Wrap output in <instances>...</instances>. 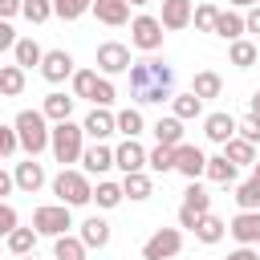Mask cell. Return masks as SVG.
Segmentation results:
<instances>
[{
    "label": "cell",
    "instance_id": "cell-1",
    "mask_svg": "<svg viewBox=\"0 0 260 260\" xmlns=\"http://www.w3.org/2000/svg\"><path fill=\"white\" fill-rule=\"evenodd\" d=\"M130 98L138 106H162L171 102L175 93V69L158 57H142V61H130Z\"/></svg>",
    "mask_w": 260,
    "mask_h": 260
},
{
    "label": "cell",
    "instance_id": "cell-2",
    "mask_svg": "<svg viewBox=\"0 0 260 260\" xmlns=\"http://www.w3.org/2000/svg\"><path fill=\"white\" fill-rule=\"evenodd\" d=\"M12 126H16L20 150H24L28 158H37V154L49 150V118H45L41 110H20V114L12 118Z\"/></svg>",
    "mask_w": 260,
    "mask_h": 260
},
{
    "label": "cell",
    "instance_id": "cell-3",
    "mask_svg": "<svg viewBox=\"0 0 260 260\" xmlns=\"http://www.w3.org/2000/svg\"><path fill=\"white\" fill-rule=\"evenodd\" d=\"M49 150H53V158L65 167V162H77L81 158V150H85V130L77 126V122H53L49 126Z\"/></svg>",
    "mask_w": 260,
    "mask_h": 260
},
{
    "label": "cell",
    "instance_id": "cell-4",
    "mask_svg": "<svg viewBox=\"0 0 260 260\" xmlns=\"http://www.w3.org/2000/svg\"><path fill=\"white\" fill-rule=\"evenodd\" d=\"M53 195H57V203H65V207H85L89 195H93L89 175H85V171H69V167H61V175L53 179Z\"/></svg>",
    "mask_w": 260,
    "mask_h": 260
},
{
    "label": "cell",
    "instance_id": "cell-5",
    "mask_svg": "<svg viewBox=\"0 0 260 260\" xmlns=\"http://www.w3.org/2000/svg\"><path fill=\"white\" fill-rule=\"evenodd\" d=\"M162 37H167V28L158 24V16L142 12V16L130 20V45H134V49H142V53H158V49H162Z\"/></svg>",
    "mask_w": 260,
    "mask_h": 260
},
{
    "label": "cell",
    "instance_id": "cell-6",
    "mask_svg": "<svg viewBox=\"0 0 260 260\" xmlns=\"http://www.w3.org/2000/svg\"><path fill=\"white\" fill-rule=\"evenodd\" d=\"M69 228H73V215H69L65 203H45V207L32 211V232L37 236H65Z\"/></svg>",
    "mask_w": 260,
    "mask_h": 260
},
{
    "label": "cell",
    "instance_id": "cell-7",
    "mask_svg": "<svg viewBox=\"0 0 260 260\" xmlns=\"http://www.w3.org/2000/svg\"><path fill=\"white\" fill-rule=\"evenodd\" d=\"M179 252H183V232L179 228H158L142 244V260H175Z\"/></svg>",
    "mask_w": 260,
    "mask_h": 260
},
{
    "label": "cell",
    "instance_id": "cell-8",
    "mask_svg": "<svg viewBox=\"0 0 260 260\" xmlns=\"http://www.w3.org/2000/svg\"><path fill=\"white\" fill-rule=\"evenodd\" d=\"M207 211H211V195H207V191H203V187H199V183L191 179V187L183 191V207H179V228H187V232H191V228H195V219H199V215H207Z\"/></svg>",
    "mask_w": 260,
    "mask_h": 260
},
{
    "label": "cell",
    "instance_id": "cell-9",
    "mask_svg": "<svg viewBox=\"0 0 260 260\" xmlns=\"http://www.w3.org/2000/svg\"><path fill=\"white\" fill-rule=\"evenodd\" d=\"M98 69H102V77L126 73V69H130V49H126L122 41H102V45H98Z\"/></svg>",
    "mask_w": 260,
    "mask_h": 260
},
{
    "label": "cell",
    "instance_id": "cell-10",
    "mask_svg": "<svg viewBox=\"0 0 260 260\" xmlns=\"http://www.w3.org/2000/svg\"><path fill=\"white\" fill-rule=\"evenodd\" d=\"M41 77H45L49 85H61L65 77H73V57H69L65 49H49V53L41 57Z\"/></svg>",
    "mask_w": 260,
    "mask_h": 260
},
{
    "label": "cell",
    "instance_id": "cell-11",
    "mask_svg": "<svg viewBox=\"0 0 260 260\" xmlns=\"http://www.w3.org/2000/svg\"><path fill=\"white\" fill-rule=\"evenodd\" d=\"M114 167H118L122 175L142 171V167H146V150L138 146V138H122V142L114 146Z\"/></svg>",
    "mask_w": 260,
    "mask_h": 260
},
{
    "label": "cell",
    "instance_id": "cell-12",
    "mask_svg": "<svg viewBox=\"0 0 260 260\" xmlns=\"http://www.w3.org/2000/svg\"><path fill=\"white\" fill-rule=\"evenodd\" d=\"M203 162H207V154H203L199 146H191V142H179V146H175V171H179L183 179H199V175H203Z\"/></svg>",
    "mask_w": 260,
    "mask_h": 260
},
{
    "label": "cell",
    "instance_id": "cell-13",
    "mask_svg": "<svg viewBox=\"0 0 260 260\" xmlns=\"http://www.w3.org/2000/svg\"><path fill=\"white\" fill-rule=\"evenodd\" d=\"M81 130H85V138H93V142H106V138L114 134V114H110V106H93V110L85 114Z\"/></svg>",
    "mask_w": 260,
    "mask_h": 260
},
{
    "label": "cell",
    "instance_id": "cell-14",
    "mask_svg": "<svg viewBox=\"0 0 260 260\" xmlns=\"http://www.w3.org/2000/svg\"><path fill=\"white\" fill-rule=\"evenodd\" d=\"M12 183H16L24 195H37V191L45 187V167H41L37 158H24V162H16V171H12Z\"/></svg>",
    "mask_w": 260,
    "mask_h": 260
},
{
    "label": "cell",
    "instance_id": "cell-15",
    "mask_svg": "<svg viewBox=\"0 0 260 260\" xmlns=\"http://www.w3.org/2000/svg\"><path fill=\"white\" fill-rule=\"evenodd\" d=\"M191 12H195L191 0H162V16H158V24H162L167 32H179V28L191 24Z\"/></svg>",
    "mask_w": 260,
    "mask_h": 260
},
{
    "label": "cell",
    "instance_id": "cell-16",
    "mask_svg": "<svg viewBox=\"0 0 260 260\" xmlns=\"http://www.w3.org/2000/svg\"><path fill=\"white\" fill-rule=\"evenodd\" d=\"M77 162H81V171H85V175H106V171L114 167V150H110L106 142H93V146H85V150H81V158H77Z\"/></svg>",
    "mask_w": 260,
    "mask_h": 260
},
{
    "label": "cell",
    "instance_id": "cell-17",
    "mask_svg": "<svg viewBox=\"0 0 260 260\" xmlns=\"http://www.w3.org/2000/svg\"><path fill=\"white\" fill-rule=\"evenodd\" d=\"M228 232H232L236 244H260V211H240L228 223Z\"/></svg>",
    "mask_w": 260,
    "mask_h": 260
},
{
    "label": "cell",
    "instance_id": "cell-18",
    "mask_svg": "<svg viewBox=\"0 0 260 260\" xmlns=\"http://www.w3.org/2000/svg\"><path fill=\"white\" fill-rule=\"evenodd\" d=\"M89 12H93L102 24H110V28H118V24L130 20V4H126V0H93Z\"/></svg>",
    "mask_w": 260,
    "mask_h": 260
},
{
    "label": "cell",
    "instance_id": "cell-19",
    "mask_svg": "<svg viewBox=\"0 0 260 260\" xmlns=\"http://www.w3.org/2000/svg\"><path fill=\"white\" fill-rule=\"evenodd\" d=\"M203 134L211 138V142H228V138H236V118L232 114H223V110H215V114H207L203 118Z\"/></svg>",
    "mask_w": 260,
    "mask_h": 260
},
{
    "label": "cell",
    "instance_id": "cell-20",
    "mask_svg": "<svg viewBox=\"0 0 260 260\" xmlns=\"http://www.w3.org/2000/svg\"><path fill=\"white\" fill-rule=\"evenodd\" d=\"M203 175H207L211 183H219V187H232V183H236V162H228V154H211V158L203 162Z\"/></svg>",
    "mask_w": 260,
    "mask_h": 260
},
{
    "label": "cell",
    "instance_id": "cell-21",
    "mask_svg": "<svg viewBox=\"0 0 260 260\" xmlns=\"http://www.w3.org/2000/svg\"><path fill=\"white\" fill-rule=\"evenodd\" d=\"M150 191H154V183H150L146 171H130V175H122V195H126V199L142 203V199H150Z\"/></svg>",
    "mask_w": 260,
    "mask_h": 260
},
{
    "label": "cell",
    "instance_id": "cell-22",
    "mask_svg": "<svg viewBox=\"0 0 260 260\" xmlns=\"http://www.w3.org/2000/svg\"><path fill=\"white\" fill-rule=\"evenodd\" d=\"M191 232H195V240H199V244H219V240H223V232H228V223H223L219 215H211V211H207V215H199V219H195V228H191Z\"/></svg>",
    "mask_w": 260,
    "mask_h": 260
},
{
    "label": "cell",
    "instance_id": "cell-23",
    "mask_svg": "<svg viewBox=\"0 0 260 260\" xmlns=\"http://www.w3.org/2000/svg\"><path fill=\"white\" fill-rule=\"evenodd\" d=\"M219 89H223V77H219L215 69H199V73L191 77V93L203 98V102H207V98H219Z\"/></svg>",
    "mask_w": 260,
    "mask_h": 260
},
{
    "label": "cell",
    "instance_id": "cell-24",
    "mask_svg": "<svg viewBox=\"0 0 260 260\" xmlns=\"http://www.w3.org/2000/svg\"><path fill=\"white\" fill-rule=\"evenodd\" d=\"M171 114H175L179 122H191V118L203 114V98H195L191 89H187V93H171Z\"/></svg>",
    "mask_w": 260,
    "mask_h": 260
},
{
    "label": "cell",
    "instance_id": "cell-25",
    "mask_svg": "<svg viewBox=\"0 0 260 260\" xmlns=\"http://www.w3.org/2000/svg\"><path fill=\"white\" fill-rule=\"evenodd\" d=\"M81 244H85V248H106V244H110V223H106L102 215H89V219L81 223Z\"/></svg>",
    "mask_w": 260,
    "mask_h": 260
},
{
    "label": "cell",
    "instance_id": "cell-26",
    "mask_svg": "<svg viewBox=\"0 0 260 260\" xmlns=\"http://www.w3.org/2000/svg\"><path fill=\"white\" fill-rule=\"evenodd\" d=\"M85 244H81V236H53V260H85Z\"/></svg>",
    "mask_w": 260,
    "mask_h": 260
},
{
    "label": "cell",
    "instance_id": "cell-27",
    "mask_svg": "<svg viewBox=\"0 0 260 260\" xmlns=\"http://www.w3.org/2000/svg\"><path fill=\"white\" fill-rule=\"evenodd\" d=\"M12 57H16V65H20V69H32V65H41L45 49H41L32 37H16V45H12Z\"/></svg>",
    "mask_w": 260,
    "mask_h": 260
},
{
    "label": "cell",
    "instance_id": "cell-28",
    "mask_svg": "<svg viewBox=\"0 0 260 260\" xmlns=\"http://www.w3.org/2000/svg\"><path fill=\"white\" fill-rule=\"evenodd\" d=\"M41 114H45L49 122H65V118L73 114V98H69V93H45Z\"/></svg>",
    "mask_w": 260,
    "mask_h": 260
},
{
    "label": "cell",
    "instance_id": "cell-29",
    "mask_svg": "<svg viewBox=\"0 0 260 260\" xmlns=\"http://www.w3.org/2000/svg\"><path fill=\"white\" fill-rule=\"evenodd\" d=\"M4 248H8L12 256H28V252L37 248V232H32V228H20V223H16V228H12L8 236H4Z\"/></svg>",
    "mask_w": 260,
    "mask_h": 260
},
{
    "label": "cell",
    "instance_id": "cell-30",
    "mask_svg": "<svg viewBox=\"0 0 260 260\" xmlns=\"http://www.w3.org/2000/svg\"><path fill=\"white\" fill-rule=\"evenodd\" d=\"M211 32L223 37V41H240V37H244V16H240V12H219L215 24H211Z\"/></svg>",
    "mask_w": 260,
    "mask_h": 260
},
{
    "label": "cell",
    "instance_id": "cell-31",
    "mask_svg": "<svg viewBox=\"0 0 260 260\" xmlns=\"http://www.w3.org/2000/svg\"><path fill=\"white\" fill-rule=\"evenodd\" d=\"M223 154H228V162H236V167H252V162H256V146L244 142L240 134L223 142Z\"/></svg>",
    "mask_w": 260,
    "mask_h": 260
},
{
    "label": "cell",
    "instance_id": "cell-32",
    "mask_svg": "<svg viewBox=\"0 0 260 260\" xmlns=\"http://www.w3.org/2000/svg\"><path fill=\"white\" fill-rule=\"evenodd\" d=\"M114 130H118L122 138H138V134H142V114H138L134 106L118 110V114H114Z\"/></svg>",
    "mask_w": 260,
    "mask_h": 260
},
{
    "label": "cell",
    "instance_id": "cell-33",
    "mask_svg": "<svg viewBox=\"0 0 260 260\" xmlns=\"http://www.w3.org/2000/svg\"><path fill=\"white\" fill-rule=\"evenodd\" d=\"M150 130H154V138H158L162 146H179V142H183V122H179L175 114H171V118H158Z\"/></svg>",
    "mask_w": 260,
    "mask_h": 260
},
{
    "label": "cell",
    "instance_id": "cell-34",
    "mask_svg": "<svg viewBox=\"0 0 260 260\" xmlns=\"http://www.w3.org/2000/svg\"><path fill=\"white\" fill-rule=\"evenodd\" d=\"M24 93V69L20 65H0V98Z\"/></svg>",
    "mask_w": 260,
    "mask_h": 260
},
{
    "label": "cell",
    "instance_id": "cell-35",
    "mask_svg": "<svg viewBox=\"0 0 260 260\" xmlns=\"http://www.w3.org/2000/svg\"><path fill=\"white\" fill-rule=\"evenodd\" d=\"M232 199H236L240 211H260V179H244Z\"/></svg>",
    "mask_w": 260,
    "mask_h": 260
},
{
    "label": "cell",
    "instance_id": "cell-36",
    "mask_svg": "<svg viewBox=\"0 0 260 260\" xmlns=\"http://www.w3.org/2000/svg\"><path fill=\"white\" fill-rule=\"evenodd\" d=\"M228 57H232V65H236V69H252V65H256V57H260V49H256L252 41H244V37H240V41H232Z\"/></svg>",
    "mask_w": 260,
    "mask_h": 260
},
{
    "label": "cell",
    "instance_id": "cell-37",
    "mask_svg": "<svg viewBox=\"0 0 260 260\" xmlns=\"http://www.w3.org/2000/svg\"><path fill=\"white\" fill-rule=\"evenodd\" d=\"M89 199H98V207H106V211H110V207H118V203H122L126 195H122V183L98 179V187H93V195H89Z\"/></svg>",
    "mask_w": 260,
    "mask_h": 260
},
{
    "label": "cell",
    "instance_id": "cell-38",
    "mask_svg": "<svg viewBox=\"0 0 260 260\" xmlns=\"http://www.w3.org/2000/svg\"><path fill=\"white\" fill-rule=\"evenodd\" d=\"M146 167L150 171H158V175H167V171H175V146H154V150H146Z\"/></svg>",
    "mask_w": 260,
    "mask_h": 260
},
{
    "label": "cell",
    "instance_id": "cell-39",
    "mask_svg": "<svg viewBox=\"0 0 260 260\" xmlns=\"http://www.w3.org/2000/svg\"><path fill=\"white\" fill-rule=\"evenodd\" d=\"M20 16L28 24H45L53 16V0H20Z\"/></svg>",
    "mask_w": 260,
    "mask_h": 260
},
{
    "label": "cell",
    "instance_id": "cell-40",
    "mask_svg": "<svg viewBox=\"0 0 260 260\" xmlns=\"http://www.w3.org/2000/svg\"><path fill=\"white\" fill-rule=\"evenodd\" d=\"M73 98H93V85H98V69H73Z\"/></svg>",
    "mask_w": 260,
    "mask_h": 260
},
{
    "label": "cell",
    "instance_id": "cell-41",
    "mask_svg": "<svg viewBox=\"0 0 260 260\" xmlns=\"http://www.w3.org/2000/svg\"><path fill=\"white\" fill-rule=\"evenodd\" d=\"M89 4H93V0H53V16H61V20H77V16L89 12Z\"/></svg>",
    "mask_w": 260,
    "mask_h": 260
},
{
    "label": "cell",
    "instance_id": "cell-42",
    "mask_svg": "<svg viewBox=\"0 0 260 260\" xmlns=\"http://www.w3.org/2000/svg\"><path fill=\"white\" fill-rule=\"evenodd\" d=\"M215 16H219V8H215L211 0H207V4H195V12H191V20H195V28H199V32H211Z\"/></svg>",
    "mask_w": 260,
    "mask_h": 260
},
{
    "label": "cell",
    "instance_id": "cell-43",
    "mask_svg": "<svg viewBox=\"0 0 260 260\" xmlns=\"http://www.w3.org/2000/svg\"><path fill=\"white\" fill-rule=\"evenodd\" d=\"M114 98H118V89H114V81L110 77H98V85H93V106H114Z\"/></svg>",
    "mask_w": 260,
    "mask_h": 260
},
{
    "label": "cell",
    "instance_id": "cell-44",
    "mask_svg": "<svg viewBox=\"0 0 260 260\" xmlns=\"http://www.w3.org/2000/svg\"><path fill=\"white\" fill-rule=\"evenodd\" d=\"M236 134H240L244 142H252V146H256V142H260V118H252V114H248L244 122H236Z\"/></svg>",
    "mask_w": 260,
    "mask_h": 260
},
{
    "label": "cell",
    "instance_id": "cell-45",
    "mask_svg": "<svg viewBox=\"0 0 260 260\" xmlns=\"http://www.w3.org/2000/svg\"><path fill=\"white\" fill-rule=\"evenodd\" d=\"M20 150V138H16V126H0V158L16 154Z\"/></svg>",
    "mask_w": 260,
    "mask_h": 260
},
{
    "label": "cell",
    "instance_id": "cell-46",
    "mask_svg": "<svg viewBox=\"0 0 260 260\" xmlns=\"http://www.w3.org/2000/svg\"><path fill=\"white\" fill-rule=\"evenodd\" d=\"M12 228H16V211H12V203L0 199V236H8Z\"/></svg>",
    "mask_w": 260,
    "mask_h": 260
},
{
    "label": "cell",
    "instance_id": "cell-47",
    "mask_svg": "<svg viewBox=\"0 0 260 260\" xmlns=\"http://www.w3.org/2000/svg\"><path fill=\"white\" fill-rule=\"evenodd\" d=\"M12 45H16V28H12L8 20H0V53H8Z\"/></svg>",
    "mask_w": 260,
    "mask_h": 260
},
{
    "label": "cell",
    "instance_id": "cell-48",
    "mask_svg": "<svg viewBox=\"0 0 260 260\" xmlns=\"http://www.w3.org/2000/svg\"><path fill=\"white\" fill-rule=\"evenodd\" d=\"M244 32H260V4H252L244 12Z\"/></svg>",
    "mask_w": 260,
    "mask_h": 260
},
{
    "label": "cell",
    "instance_id": "cell-49",
    "mask_svg": "<svg viewBox=\"0 0 260 260\" xmlns=\"http://www.w3.org/2000/svg\"><path fill=\"white\" fill-rule=\"evenodd\" d=\"M228 260H260V252H256L252 244H240L236 252H228Z\"/></svg>",
    "mask_w": 260,
    "mask_h": 260
},
{
    "label": "cell",
    "instance_id": "cell-50",
    "mask_svg": "<svg viewBox=\"0 0 260 260\" xmlns=\"http://www.w3.org/2000/svg\"><path fill=\"white\" fill-rule=\"evenodd\" d=\"M20 12V0H0V20H12Z\"/></svg>",
    "mask_w": 260,
    "mask_h": 260
},
{
    "label": "cell",
    "instance_id": "cell-51",
    "mask_svg": "<svg viewBox=\"0 0 260 260\" xmlns=\"http://www.w3.org/2000/svg\"><path fill=\"white\" fill-rule=\"evenodd\" d=\"M12 187H16V183H12V175H8V171H0V199H4Z\"/></svg>",
    "mask_w": 260,
    "mask_h": 260
},
{
    "label": "cell",
    "instance_id": "cell-52",
    "mask_svg": "<svg viewBox=\"0 0 260 260\" xmlns=\"http://www.w3.org/2000/svg\"><path fill=\"white\" fill-rule=\"evenodd\" d=\"M248 114H252V118H260V89L248 98Z\"/></svg>",
    "mask_w": 260,
    "mask_h": 260
},
{
    "label": "cell",
    "instance_id": "cell-53",
    "mask_svg": "<svg viewBox=\"0 0 260 260\" xmlns=\"http://www.w3.org/2000/svg\"><path fill=\"white\" fill-rule=\"evenodd\" d=\"M232 8H252V4H260V0H228Z\"/></svg>",
    "mask_w": 260,
    "mask_h": 260
},
{
    "label": "cell",
    "instance_id": "cell-54",
    "mask_svg": "<svg viewBox=\"0 0 260 260\" xmlns=\"http://www.w3.org/2000/svg\"><path fill=\"white\" fill-rule=\"evenodd\" d=\"M252 179H260V158H256V162H252Z\"/></svg>",
    "mask_w": 260,
    "mask_h": 260
},
{
    "label": "cell",
    "instance_id": "cell-55",
    "mask_svg": "<svg viewBox=\"0 0 260 260\" xmlns=\"http://www.w3.org/2000/svg\"><path fill=\"white\" fill-rule=\"evenodd\" d=\"M16 260H37V256H32V252H28V256H16Z\"/></svg>",
    "mask_w": 260,
    "mask_h": 260
},
{
    "label": "cell",
    "instance_id": "cell-56",
    "mask_svg": "<svg viewBox=\"0 0 260 260\" xmlns=\"http://www.w3.org/2000/svg\"><path fill=\"white\" fill-rule=\"evenodd\" d=\"M126 4H150V0H126Z\"/></svg>",
    "mask_w": 260,
    "mask_h": 260
}]
</instances>
